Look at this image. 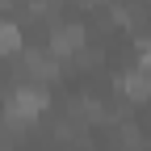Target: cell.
Returning a JSON list of instances; mask_svg holds the SVG:
<instances>
[{"mask_svg": "<svg viewBox=\"0 0 151 151\" xmlns=\"http://www.w3.org/2000/svg\"><path fill=\"white\" fill-rule=\"evenodd\" d=\"M42 109H46V92H42V84H17V88L9 92V105H4V113H9L13 126L34 122Z\"/></svg>", "mask_w": 151, "mask_h": 151, "instance_id": "6da1fadb", "label": "cell"}, {"mask_svg": "<svg viewBox=\"0 0 151 151\" xmlns=\"http://www.w3.org/2000/svg\"><path fill=\"white\" fill-rule=\"evenodd\" d=\"M46 50L55 55V59L80 55V50H84V25H80V21H59V25L50 29V42H46Z\"/></svg>", "mask_w": 151, "mask_h": 151, "instance_id": "7a4b0ae2", "label": "cell"}, {"mask_svg": "<svg viewBox=\"0 0 151 151\" xmlns=\"http://www.w3.org/2000/svg\"><path fill=\"white\" fill-rule=\"evenodd\" d=\"M21 63H25V71L34 76V84H46V80H55V71H59V59H55L46 46H42V50H25Z\"/></svg>", "mask_w": 151, "mask_h": 151, "instance_id": "3957f363", "label": "cell"}, {"mask_svg": "<svg viewBox=\"0 0 151 151\" xmlns=\"http://www.w3.org/2000/svg\"><path fill=\"white\" fill-rule=\"evenodd\" d=\"M118 88L126 92L130 101H147V97H151V71H143V67H134V71H126L122 80H118Z\"/></svg>", "mask_w": 151, "mask_h": 151, "instance_id": "277c9868", "label": "cell"}, {"mask_svg": "<svg viewBox=\"0 0 151 151\" xmlns=\"http://www.w3.org/2000/svg\"><path fill=\"white\" fill-rule=\"evenodd\" d=\"M21 50V25L0 17V55H17Z\"/></svg>", "mask_w": 151, "mask_h": 151, "instance_id": "5b68a950", "label": "cell"}, {"mask_svg": "<svg viewBox=\"0 0 151 151\" xmlns=\"http://www.w3.org/2000/svg\"><path fill=\"white\" fill-rule=\"evenodd\" d=\"M80 4H101V0H80Z\"/></svg>", "mask_w": 151, "mask_h": 151, "instance_id": "8992f818", "label": "cell"}, {"mask_svg": "<svg viewBox=\"0 0 151 151\" xmlns=\"http://www.w3.org/2000/svg\"><path fill=\"white\" fill-rule=\"evenodd\" d=\"M0 4H13V0H0Z\"/></svg>", "mask_w": 151, "mask_h": 151, "instance_id": "52a82bcc", "label": "cell"}]
</instances>
